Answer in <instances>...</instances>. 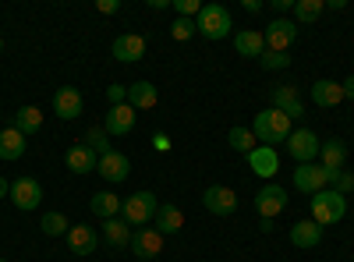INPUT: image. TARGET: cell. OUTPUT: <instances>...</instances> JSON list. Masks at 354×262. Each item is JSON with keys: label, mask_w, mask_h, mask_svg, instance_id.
<instances>
[{"label": "cell", "mask_w": 354, "mask_h": 262, "mask_svg": "<svg viewBox=\"0 0 354 262\" xmlns=\"http://www.w3.org/2000/svg\"><path fill=\"white\" fill-rule=\"evenodd\" d=\"M252 135H255V142H262V145H270V149H277L280 142H287V138H290V118L270 106V110L255 113V121H252Z\"/></svg>", "instance_id": "cell-1"}, {"label": "cell", "mask_w": 354, "mask_h": 262, "mask_svg": "<svg viewBox=\"0 0 354 262\" xmlns=\"http://www.w3.org/2000/svg\"><path fill=\"white\" fill-rule=\"evenodd\" d=\"M347 216V195H340L337 188H322L319 195H312V220L319 227L340 223Z\"/></svg>", "instance_id": "cell-2"}, {"label": "cell", "mask_w": 354, "mask_h": 262, "mask_svg": "<svg viewBox=\"0 0 354 262\" xmlns=\"http://www.w3.org/2000/svg\"><path fill=\"white\" fill-rule=\"evenodd\" d=\"M156 209H160V202H156L153 191H135V195H128L121 202V220L128 227H149L153 216H156Z\"/></svg>", "instance_id": "cell-3"}, {"label": "cell", "mask_w": 354, "mask_h": 262, "mask_svg": "<svg viewBox=\"0 0 354 262\" xmlns=\"http://www.w3.org/2000/svg\"><path fill=\"white\" fill-rule=\"evenodd\" d=\"M195 28H198V36H205V39H227L234 21H230V11L223 4H205L198 11V18H195Z\"/></svg>", "instance_id": "cell-4"}, {"label": "cell", "mask_w": 354, "mask_h": 262, "mask_svg": "<svg viewBox=\"0 0 354 262\" xmlns=\"http://www.w3.org/2000/svg\"><path fill=\"white\" fill-rule=\"evenodd\" d=\"M266 50H273V53H287L294 46V39H298V25H294L290 18H273L270 25H266Z\"/></svg>", "instance_id": "cell-5"}, {"label": "cell", "mask_w": 354, "mask_h": 262, "mask_svg": "<svg viewBox=\"0 0 354 262\" xmlns=\"http://www.w3.org/2000/svg\"><path fill=\"white\" fill-rule=\"evenodd\" d=\"M287 145V153H290V160H298V163H312V160H319V135L315 131H308V128H298V131H290V138L283 142Z\"/></svg>", "instance_id": "cell-6"}, {"label": "cell", "mask_w": 354, "mask_h": 262, "mask_svg": "<svg viewBox=\"0 0 354 262\" xmlns=\"http://www.w3.org/2000/svg\"><path fill=\"white\" fill-rule=\"evenodd\" d=\"M287 209V191L280 188V185H262L259 191H255V213L262 216V220H273L277 213H283Z\"/></svg>", "instance_id": "cell-7"}, {"label": "cell", "mask_w": 354, "mask_h": 262, "mask_svg": "<svg viewBox=\"0 0 354 262\" xmlns=\"http://www.w3.org/2000/svg\"><path fill=\"white\" fill-rule=\"evenodd\" d=\"M202 206L209 213H216V216H234L238 213V195H234L230 188H223V185H209L202 191Z\"/></svg>", "instance_id": "cell-8"}, {"label": "cell", "mask_w": 354, "mask_h": 262, "mask_svg": "<svg viewBox=\"0 0 354 262\" xmlns=\"http://www.w3.org/2000/svg\"><path fill=\"white\" fill-rule=\"evenodd\" d=\"M11 202H15L21 213H32L39 202H43L39 181H36V178H18V181H11Z\"/></svg>", "instance_id": "cell-9"}, {"label": "cell", "mask_w": 354, "mask_h": 262, "mask_svg": "<svg viewBox=\"0 0 354 262\" xmlns=\"http://www.w3.org/2000/svg\"><path fill=\"white\" fill-rule=\"evenodd\" d=\"M294 188L305 191V195H319L326 185V170H322L319 163H298V170H294Z\"/></svg>", "instance_id": "cell-10"}, {"label": "cell", "mask_w": 354, "mask_h": 262, "mask_svg": "<svg viewBox=\"0 0 354 262\" xmlns=\"http://www.w3.org/2000/svg\"><path fill=\"white\" fill-rule=\"evenodd\" d=\"M138 259H156L163 252V234L156 227H138L135 234H131V245H128Z\"/></svg>", "instance_id": "cell-11"}, {"label": "cell", "mask_w": 354, "mask_h": 262, "mask_svg": "<svg viewBox=\"0 0 354 262\" xmlns=\"http://www.w3.org/2000/svg\"><path fill=\"white\" fill-rule=\"evenodd\" d=\"M96 174H103V181H110V185H121V181H128L131 163H128V156H121L117 149H110L106 156H100V167H96Z\"/></svg>", "instance_id": "cell-12"}, {"label": "cell", "mask_w": 354, "mask_h": 262, "mask_svg": "<svg viewBox=\"0 0 354 262\" xmlns=\"http://www.w3.org/2000/svg\"><path fill=\"white\" fill-rule=\"evenodd\" d=\"M273 110L287 113V118H305V103H301V93L294 85H277L273 89Z\"/></svg>", "instance_id": "cell-13"}, {"label": "cell", "mask_w": 354, "mask_h": 262, "mask_svg": "<svg viewBox=\"0 0 354 262\" xmlns=\"http://www.w3.org/2000/svg\"><path fill=\"white\" fill-rule=\"evenodd\" d=\"M113 57H117L121 64H135V61H142V57H145V39H142L138 32L117 36V39H113Z\"/></svg>", "instance_id": "cell-14"}, {"label": "cell", "mask_w": 354, "mask_h": 262, "mask_svg": "<svg viewBox=\"0 0 354 262\" xmlns=\"http://www.w3.org/2000/svg\"><path fill=\"white\" fill-rule=\"evenodd\" d=\"M53 110H57V118H61V121H75L78 113H82V93L75 89V85L57 89L53 93Z\"/></svg>", "instance_id": "cell-15"}, {"label": "cell", "mask_w": 354, "mask_h": 262, "mask_svg": "<svg viewBox=\"0 0 354 262\" xmlns=\"http://www.w3.org/2000/svg\"><path fill=\"white\" fill-rule=\"evenodd\" d=\"M319 167L322 170H344L347 167V142L344 138H326L319 145Z\"/></svg>", "instance_id": "cell-16"}, {"label": "cell", "mask_w": 354, "mask_h": 262, "mask_svg": "<svg viewBox=\"0 0 354 262\" xmlns=\"http://www.w3.org/2000/svg\"><path fill=\"white\" fill-rule=\"evenodd\" d=\"M248 167H252V174H259V178H273V174L280 170V156H277V149H270V145H255V149L248 153Z\"/></svg>", "instance_id": "cell-17"}, {"label": "cell", "mask_w": 354, "mask_h": 262, "mask_svg": "<svg viewBox=\"0 0 354 262\" xmlns=\"http://www.w3.org/2000/svg\"><path fill=\"white\" fill-rule=\"evenodd\" d=\"M96 245H100V238H96V230L88 227V223H75V227L68 230V248H71V255H93Z\"/></svg>", "instance_id": "cell-18"}, {"label": "cell", "mask_w": 354, "mask_h": 262, "mask_svg": "<svg viewBox=\"0 0 354 262\" xmlns=\"http://www.w3.org/2000/svg\"><path fill=\"white\" fill-rule=\"evenodd\" d=\"M64 160H68V170H71V174H93V170L100 167V156L88 149L85 142H75Z\"/></svg>", "instance_id": "cell-19"}, {"label": "cell", "mask_w": 354, "mask_h": 262, "mask_svg": "<svg viewBox=\"0 0 354 262\" xmlns=\"http://www.w3.org/2000/svg\"><path fill=\"white\" fill-rule=\"evenodd\" d=\"M160 103V93H156V85L153 82H135L128 85V106L138 113V110H153Z\"/></svg>", "instance_id": "cell-20"}, {"label": "cell", "mask_w": 354, "mask_h": 262, "mask_svg": "<svg viewBox=\"0 0 354 262\" xmlns=\"http://www.w3.org/2000/svg\"><path fill=\"white\" fill-rule=\"evenodd\" d=\"M131 128H135V110H131L128 103L110 106L106 121H103V131H106V135H128Z\"/></svg>", "instance_id": "cell-21"}, {"label": "cell", "mask_w": 354, "mask_h": 262, "mask_svg": "<svg viewBox=\"0 0 354 262\" xmlns=\"http://www.w3.org/2000/svg\"><path fill=\"white\" fill-rule=\"evenodd\" d=\"M153 227L160 230L163 238H167V234H177V230L185 227V213L177 209V206H170V202H160V209H156V216H153Z\"/></svg>", "instance_id": "cell-22"}, {"label": "cell", "mask_w": 354, "mask_h": 262, "mask_svg": "<svg viewBox=\"0 0 354 262\" xmlns=\"http://www.w3.org/2000/svg\"><path fill=\"white\" fill-rule=\"evenodd\" d=\"M312 100H315V106H340L344 103V85L333 82V78H319L312 85Z\"/></svg>", "instance_id": "cell-23"}, {"label": "cell", "mask_w": 354, "mask_h": 262, "mask_svg": "<svg viewBox=\"0 0 354 262\" xmlns=\"http://www.w3.org/2000/svg\"><path fill=\"white\" fill-rule=\"evenodd\" d=\"M322 241V227L315 220H298L290 227V245L294 248H315Z\"/></svg>", "instance_id": "cell-24"}, {"label": "cell", "mask_w": 354, "mask_h": 262, "mask_svg": "<svg viewBox=\"0 0 354 262\" xmlns=\"http://www.w3.org/2000/svg\"><path fill=\"white\" fill-rule=\"evenodd\" d=\"M234 50H238L241 57H255L259 61V57L266 53V39H262L259 28H241V32L234 36Z\"/></svg>", "instance_id": "cell-25"}, {"label": "cell", "mask_w": 354, "mask_h": 262, "mask_svg": "<svg viewBox=\"0 0 354 262\" xmlns=\"http://www.w3.org/2000/svg\"><path fill=\"white\" fill-rule=\"evenodd\" d=\"M25 156V135L11 124L0 131V160H21Z\"/></svg>", "instance_id": "cell-26"}, {"label": "cell", "mask_w": 354, "mask_h": 262, "mask_svg": "<svg viewBox=\"0 0 354 262\" xmlns=\"http://www.w3.org/2000/svg\"><path fill=\"white\" fill-rule=\"evenodd\" d=\"M131 234H135V230L124 223V220H103V241L106 245H113V248H128L131 245Z\"/></svg>", "instance_id": "cell-27"}, {"label": "cell", "mask_w": 354, "mask_h": 262, "mask_svg": "<svg viewBox=\"0 0 354 262\" xmlns=\"http://www.w3.org/2000/svg\"><path fill=\"white\" fill-rule=\"evenodd\" d=\"M15 128L28 138V135H36L39 128H43V110L39 106H18V113H15Z\"/></svg>", "instance_id": "cell-28"}, {"label": "cell", "mask_w": 354, "mask_h": 262, "mask_svg": "<svg viewBox=\"0 0 354 262\" xmlns=\"http://www.w3.org/2000/svg\"><path fill=\"white\" fill-rule=\"evenodd\" d=\"M117 213H121V198H117L113 191H96V195H93V216L113 220Z\"/></svg>", "instance_id": "cell-29"}, {"label": "cell", "mask_w": 354, "mask_h": 262, "mask_svg": "<svg viewBox=\"0 0 354 262\" xmlns=\"http://www.w3.org/2000/svg\"><path fill=\"white\" fill-rule=\"evenodd\" d=\"M322 11H326V4L322 0H294V21H301V25H308V21H315Z\"/></svg>", "instance_id": "cell-30"}, {"label": "cell", "mask_w": 354, "mask_h": 262, "mask_svg": "<svg viewBox=\"0 0 354 262\" xmlns=\"http://www.w3.org/2000/svg\"><path fill=\"white\" fill-rule=\"evenodd\" d=\"M39 227H43L46 238H68V230H71V223H68L64 213H46V216L39 220Z\"/></svg>", "instance_id": "cell-31"}, {"label": "cell", "mask_w": 354, "mask_h": 262, "mask_svg": "<svg viewBox=\"0 0 354 262\" xmlns=\"http://www.w3.org/2000/svg\"><path fill=\"white\" fill-rule=\"evenodd\" d=\"M227 138H230L234 149L245 153V156L255 149V135H252V128H241V124H238V128H230V135H227Z\"/></svg>", "instance_id": "cell-32"}, {"label": "cell", "mask_w": 354, "mask_h": 262, "mask_svg": "<svg viewBox=\"0 0 354 262\" xmlns=\"http://www.w3.org/2000/svg\"><path fill=\"white\" fill-rule=\"evenodd\" d=\"M85 145H88L96 156H106V153H110V135H106L103 128H88V131H85Z\"/></svg>", "instance_id": "cell-33"}, {"label": "cell", "mask_w": 354, "mask_h": 262, "mask_svg": "<svg viewBox=\"0 0 354 262\" xmlns=\"http://www.w3.org/2000/svg\"><path fill=\"white\" fill-rule=\"evenodd\" d=\"M195 32H198V28H195V18H174V25H170V36H174L177 43L192 39Z\"/></svg>", "instance_id": "cell-34"}, {"label": "cell", "mask_w": 354, "mask_h": 262, "mask_svg": "<svg viewBox=\"0 0 354 262\" xmlns=\"http://www.w3.org/2000/svg\"><path fill=\"white\" fill-rule=\"evenodd\" d=\"M259 64H262V71H283V68H290V57H287V53L266 50V53L259 57Z\"/></svg>", "instance_id": "cell-35"}, {"label": "cell", "mask_w": 354, "mask_h": 262, "mask_svg": "<svg viewBox=\"0 0 354 262\" xmlns=\"http://www.w3.org/2000/svg\"><path fill=\"white\" fill-rule=\"evenodd\" d=\"M177 18H198V11H202V4L198 0H177Z\"/></svg>", "instance_id": "cell-36"}, {"label": "cell", "mask_w": 354, "mask_h": 262, "mask_svg": "<svg viewBox=\"0 0 354 262\" xmlns=\"http://www.w3.org/2000/svg\"><path fill=\"white\" fill-rule=\"evenodd\" d=\"M106 100H110V106H121V103L128 100V89H124V85H110V89H106Z\"/></svg>", "instance_id": "cell-37"}, {"label": "cell", "mask_w": 354, "mask_h": 262, "mask_svg": "<svg viewBox=\"0 0 354 262\" xmlns=\"http://www.w3.org/2000/svg\"><path fill=\"white\" fill-rule=\"evenodd\" d=\"M337 191H340V195H351V191H354V174L340 170V178H337Z\"/></svg>", "instance_id": "cell-38"}, {"label": "cell", "mask_w": 354, "mask_h": 262, "mask_svg": "<svg viewBox=\"0 0 354 262\" xmlns=\"http://www.w3.org/2000/svg\"><path fill=\"white\" fill-rule=\"evenodd\" d=\"M96 11L100 15H113V11H121V4H117V0H96Z\"/></svg>", "instance_id": "cell-39"}, {"label": "cell", "mask_w": 354, "mask_h": 262, "mask_svg": "<svg viewBox=\"0 0 354 262\" xmlns=\"http://www.w3.org/2000/svg\"><path fill=\"white\" fill-rule=\"evenodd\" d=\"M340 85H344V100H354V75L347 82H340Z\"/></svg>", "instance_id": "cell-40"}, {"label": "cell", "mask_w": 354, "mask_h": 262, "mask_svg": "<svg viewBox=\"0 0 354 262\" xmlns=\"http://www.w3.org/2000/svg\"><path fill=\"white\" fill-rule=\"evenodd\" d=\"M277 11H294V0H273Z\"/></svg>", "instance_id": "cell-41"}, {"label": "cell", "mask_w": 354, "mask_h": 262, "mask_svg": "<svg viewBox=\"0 0 354 262\" xmlns=\"http://www.w3.org/2000/svg\"><path fill=\"white\" fill-rule=\"evenodd\" d=\"M11 195V185H8V178H0V198H8Z\"/></svg>", "instance_id": "cell-42"}, {"label": "cell", "mask_w": 354, "mask_h": 262, "mask_svg": "<svg viewBox=\"0 0 354 262\" xmlns=\"http://www.w3.org/2000/svg\"><path fill=\"white\" fill-rule=\"evenodd\" d=\"M0 53H4V39H0Z\"/></svg>", "instance_id": "cell-43"}, {"label": "cell", "mask_w": 354, "mask_h": 262, "mask_svg": "<svg viewBox=\"0 0 354 262\" xmlns=\"http://www.w3.org/2000/svg\"><path fill=\"white\" fill-rule=\"evenodd\" d=\"M0 262H8V259H4V255H0Z\"/></svg>", "instance_id": "cell-44"}]
</instances>
